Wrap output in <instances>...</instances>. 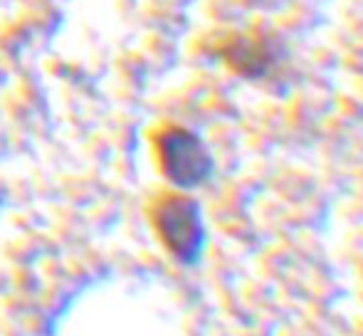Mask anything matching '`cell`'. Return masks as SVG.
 <instances>
[{
  "instance_id": "cell-2",
  "label": "cell",
  "mask_w": 363,
  "mask_h": 336,
  "mask_svg": "<svg viewBox=\"0 0 363 336\" xmlns=\"http://www.w3.org/2000/svg\"><path fill=\"white\" fill-rule=\"evenodd\" d=\"M156 228L168 252H173L183 262H193L203 252L206 230H203L201 211L191 198L171 196L158 203Z\"/></svg>"
},
{
  "instance_id": "cell-1",
  "label": "cell",
  "mask_w": 363,
  "mask_h": 336,
  "mask_svg": "<svg viewBox=\"0 0 363 336\" xmlns=\"http://www.w3.org/2000/svg\"><path fill=\"white\" fill-rule=\"evenodd\" d=\"M158 159L171 183L178 188H196L213 173V156L193 131L173 126L158 136Z\"/></svg>"
},
{
  "instance_id": "cell-3",
  "label": "cell",
  "mask_w": 363,
  "mask_h": 336,
  "mask_svg": "<svg viewBox=\"0 0 363 336\" xmlns=\"http://www.w3.org/2000/svg\"><path fill=\"white\" fill-rule=\"evenodd\" d=\"M225 57L242 77L262 79L279 65V50L267 38H238L228 45Z\"/></svg>"
}]
</instances>
